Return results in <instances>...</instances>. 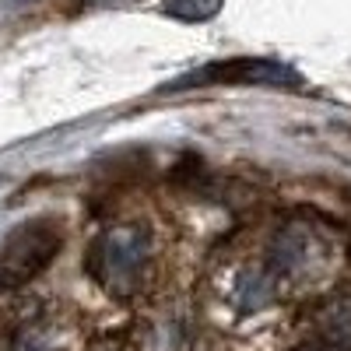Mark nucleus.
I'll return each instance as SVG.
<instances>
[{"label": "nucleus", "instance_id": "nucleus-4", "mask_svg": "<svg viewBox=\"0 0 351 351\" xmlns=\"http://www.w3.org/2000/svg\"><path fill=\"white\" fill-rule=\"evenodd\" d=\"M64 236L53 221H28L21 228H14L4 250H0V278L4 285H21L32 281L39 271L49 267V260L60 250Z\"/></svg>", "mask_w": 351, "mask_h": 351}, {"label": "nucleus", "instance_id": "nucleus-6", "mask_svg": "<svg viewBox=\"0 0 351 351\" xmlns=\"http://www.w3.org/2000/svg\"><path fill=\"white\" fill-rule=\"evenodd\" d=\"M14 351H56V341H53L46 330H39V327H28V330L18 337Z\"/></svg>", "mask_w": 351, "mask_h": 351}, {"label": "nucleus", "instance_id": "nucleus-2", "mask_svg": "<svg viewBox=\"0 0 351 351\" xmlns=\"http://www.w3.org/2000/svg\"><path fill=\"white\" fill-rule=\"evenodd\" d=\"M330 263H334L330 239L319 228L306 225V221L285 225L271 243V271H274L278 281L281 278L295 281V285L316 281V278H324L330 271Z\"/></svg>", "mask_w": 351, "mask_h": 351}, {"label": "nucleus", "instance_id": "nucleus-5", "mask_svg": "<svg viewBox=\"0 0 351 351\" xmlns=\"http://www.w3.org/2000/svg\"><path fill=\"white\" fill-rule=\"evenodd\" d=\"M225 0H165L162 11L176 21H186V25H200V21H211L221 11Z\"/></svg>", "mask_w": 351, "mask_h": 351}, {"label": "nucleus", "instance_id": "nucleus-3", "mask_svg": "<svg viewBox=\"0 0 351 351\" xmlns=\"http://www.w3.org/2000/svg\"><path fill=\"white\" fill-rule=\"evenodd\" d=\"M211 84H260V88H281L299 84V74L281 60L267 56H232V60L204 64L193 74L169 84V92H186V88H211Z\"/></svg>", "mask_w": 351, "mask_h": 351}, {"label": "nucleus", "instance_id": "nucleus-7", "mask_svg": "<svg viewBox=\"0 0 351 351\" xmlns=\"http://www.w3.org/2000/svg\"><path fill=\"white\" fill-rule=\"evenodd\" d=\"M299 351H330V348H299Z\"/></svg>", "mask_w": 351, "mask_h": 351}, {"label": "nucleus", "instance_id": "nucleus-1", "mask_svg": "<svg viewBox=\"0 0 351 351\" xmlns=\"http://www.w3.org/2000/svg\"><path fill=\"white\" fill-rule=\"evenodd\" d=\"M152 263V228L144 221H123L99 232L88 250V274L112 299H130L144 288Z\"/></svg>", "mask_w": 351, "mask_h": 351}]
</instances>
